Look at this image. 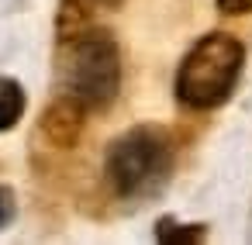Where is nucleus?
Masks as SVG:
<instances>
[{
  "instance_id": "obj_2",
  "label": "nucleus",
  "mask_w": 252,
  "mask_h": 245,
  "mask_svg": "<svg viewBox=\"0 0 252 245\" xmlns=\"http://www.w3.org/2000/svg\"><path fill=\"white\" fill-rule=\"evenodd\" d=\"M59 76L66 93L87 104V111H104L121 90V49L111 31L87 28L83 35L59 42Z\"/></svg>"
},
{
  "instance_id": "obj_1",
  "label": "nucleus",
  "mask_w": 252,
  "mask_h": 245,
  "mask_svg": "<svg viewBox=\"0 0 252 245\" xmlns=\"http://www.w3.org/2000/svg\"><path fill=\"white\" fill-rule=\"evenodd\" d=\"M173 142L159 124H135L107 145L104 173L121 200H145L173 176Z\"/></svg>"
},
{
  "instance_id": "obj_8",
  "label": "nucleus",
  "mask_w": 252,
  "mask_h": 245,
  "mask_svg": "<svg viewBox=\"0 0 252 245\" xmlns=\"http://www.w3.org/2000/svg\"><path fill=\"white\" fill-rule=\"evenodd\" d=\"M11 221H14V193H11V186L0 183V231H4Z\"/></svg>"
},
{
  "instance_id": "obj_7",
  "label": "nucleus",
  "mask_w": 252,
  "mask_h": 245,
  "mask_svg": "<svg viewBox=\"0 0 252 245\" xmlns=\"http://www.w3.org/2000/svg\"><path fill=\"white\" fill-rule=\"evenodd\" d=\"M156 238L162 245H193V242L207 238V228L204 224H176L173 217H159L156 221Z\"/></svg>"
},
{
  "instance_id": "obj_10",
  "label": "nucleus",
  "mask_w": 252,
  "mask_h": 245,
  "mask_svg": "<svg viewBox=\"0 0 252 245\" xmlns=\"http://www.w3.org/2000/svg\"><path fill=\"white\" fill-rule=\"evenodd\" d=\"M121 0H94V7H118Z\"/></svg>"
},
{
  "instance_id": "obj_4",
  "label": "nucleus",
  "mask_w": 252,
  "mask_h": 245,
  "mask_svg": "<svg viewBox=\"0 0 252 245\" xmlns=\"http://www.w3.org/2000/svg\"><path fill=\"white\" fill-rule=\"evenodd\" d=\"M83 128H87V104L76 100L73 93L52 97L38 118V131L52 149H73L83 138Z\"/></svg>"
},
{
  "instance_id": "obj_3",
  "label": "nucleus",
  "mask_w": 252,
  "mask_h": 245,
  "mask_svg": "<svg viewBox=\"0 0 252 245\" xmlns=\"http://www.w3.org/2000/svg\"><path fill=\"white\" fill-rule=\"evenodd\" d=\"M245 49L228 31H211L183 56L176 73V100L190 111H211L221 107L242 73Z\"/></svg>"
},
{
  "instance_id": "obj_9",
  "label": "nucleus",
  "mask_w": 252,
  "mask_h": 245,
  "mask_svg": "<svg viewBox=\"0 0 252 245\" xmlns=\"http://www.w3.org/2000/svg\"><path fill=\"white\" fill-rule=\"evenodd\" d=\"M218 11L221 14H249L252 0H218Z\"/></svg>"
},
{
  "instance_id": "obj_6",
  "label": "nucleus",
  "mask_w": 252,
  "mask_h": 245,
  "mask_svg": "<svg viewBox=\"0 0 252 245\" xmlns=\"http://www.w3.org/2000/svg\"><path fill=\"white\" fill-rule=\"evenodd\" d=\"M25 107H28L25 87L14 76H0V131H11L25 118Z\"/></svg>"
},
{
  "instance_id": "obj_5",
  "label": "nucleus",
  "mask_w": 252,
  "mask_h": 245,
  "mask_svg": "<svg viewBox=\"0 0 252 245\" xmlns=\"http://www.w3.org/2000/svg\"><path fill=\"white\" fill-rule=\"evenodd\" d=\"M94 28V0H59V14H56V38L69 42Z\"/></svg>"
}]
</instances>
